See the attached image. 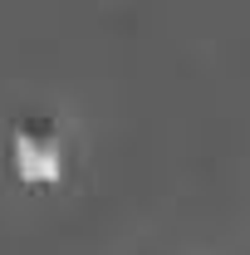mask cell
<instances>
[{"label": "cell", "mask_w": 250, "mask_h": 255, "mask_svg": "<svg viewBox=\"0 0 250 255\" xmlns=\"http://www.w3.org/2000/svg\"><path fill=\"white\" fill-rule=\"evenodd\" d=\"M15 162H20V172L25 177H54L59 172V157L44 147V142H34V137H15Z\"/></svg>", "instance_id": "1"}]
</instances>
